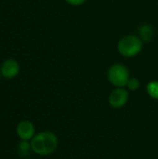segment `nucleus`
<instances>
[{
    "mask_svg": "<svg viewBox=\"0 0 158 159\" xmlns=\"http://www.w3.org/2000/svg\"><path fill=\"white\" fill-rule=\"evenodd\" d=\"M143 48L142 39L134 34H128L123 36L117 44L118 52L127 58H131L138 55Z\"/></svg>",
    "mask_w": 158,
    "mask_h": 159,
    "instance_id": "2",
    "label": "nucleus"
},
{
    "mask_svg": "<svg viewBox=\"0 0 158 159\" xmlns=\"http://www.w3.org/2000/svg\"><path fill=\"white\" fill-rule=\"evenodd\" d=\"M31 150V143H29L28 141H21V143L19 144V151L22 157L28 156Z\"/></svg>",
    "mask_w": 158,
    "mask_h": 159,
    "instance_id": "9",
    "label": "nucleus"
},
{
    "mask_svg": "<svg viewBox=\"0 0 158 159\" xmlns=\"http://www.w3.org/2000/svg\"><path fill=\"white\" fill-rule=\"evenodd\" d=\"M129 94L125 88H115L108 97L109 105L114 109H120L124 107L129 102Z\"/></svg>",
    "mask_w": 158,
    "mask_h": 159,
    "instance_id": "4",
    "label": "nucleus"
},
{
    "mask_svg": "<svg viewBox=\"0 0 158 159\" xmlns=\"http://www.w3.org/2000/svg\"><path fill=\"white\" fill-rule=\"evenodd\" d=\"M155 31L149 24H142L139 29V37L142 42H149L154 37Z\"/></svg>",
    "mask_w": 158,
    "mask_h": 159,
    "instance_id": "7",
    "label": "nucleus"
},
{
    "mask_svg": "<svg viewBox=\"0 0 158 159\" xmlns=\"http://www.w3.org/2000/svg\"><path fill=\"white\" fill-rule=\"evenodd\" d=\"M147 94L154 100H158V81H151L146 86Z\"/></svg>",
    "mask_w": 158,
    "mask_h": 159,
    "instance_id": "8",
    "label": "nucleus"
},
{
    "mask_svg": "<svg viewBox=\"0 0 158 159\" xmlns=\"http://www.w3.org/2000/svg\"><path fill=\"white\" fill-rule=\"evenodd\" d=\"M109 82L115 88L127 87L128 81L129 80V71L128 67L122 63L113 64L107 73Z\"/></svg>",
    "mask_w": 158,
    "mask_h": 159,
    "instance_id": "3",
    "label": "nucleus"
},
{
    "mask_svg": "<svg viewBox=\"0 0 158 159\" xmlns=\"http://www.w3.org/2000/svg\"><path fill=\"white\" fill-rule=\"evenodd\" d=\"M20 67L19 62L12 58L5 60L0 67L1 75L7 79H12L18 76V75L20 74Z\"/></svg>",
    "mask_w": 158,
    "mask_h": 159,
    "instance_id": "5",
    "label": "nucleus"
},
{
    "mask_svg": "<svg viewBox=\"0 0 158 159\" xmlns=\"http://www.w3.org/2000/svg\"><path fill=\"white\" fill-rule=\"evenodd\" d=\"M87 0H65L66 3H68L69 5L71 6H74V7H77V6H81L83 5Z\"/></svg>",
    "mask_w": 158,
    "mask_h": 159,
    "instance_id": "11",
    "label": "nucleus"
},
{
    "mask_svg": "<svg viewBox=\"0 0 158 159\" xmlns=\"http://www.w3.org/2000/svg\"><path fill=\"white\" fill-rule=\"evenodd\" d=\"M140 85L141 84H140L139 79L135 78V77H132V78H129V80L128 81L127 87L130 91H135L140 88Z\"/></svg>",
    "mask_w": 158,
    "mask_h": 159,
    "instance_id": "10",
    "label": "nucleus"
},
{
    "mask_svg": "<svg viewBox=\"0 0 158 159\" xmlns=\"http://www.w3.org/2000/svg\"><path fill=\"white\" fill-rule=\"evenodd\" d=\"M1 76H2V75H1V72H0V78H1Z\"/></svg>",
    "mask_w": 158,
    "mask_h": 159,
    "instance_id": "12",
    "label": "nucleus"
},
{
    "mask_svg": "<svg viewBox=\"0 0 158 159\" xmlns=\"http://www.w3.org/2000/svg\"><path fill=\"white\" fill-rule=\"evenodd\" d=\"M32 151L38 156H48L55 152L58 147V137L51 131L46 130L37 133L31 140Z\"/></svg>",
    "mask_w": 158,
    "mask_h": 159,
    "instance_id": "1",
    "label": "nucleus"
},
{
    "mask_svg": "<svg viewBox=\"0 0 158 159\" xmlns=\"http://www.w3.org/2000/svg\"><path fill=\"white\" fill-rule=\"evenodd\" d=\"M16 131L17 135L21 141H29L32 140L33 137L34 136L35 128L31 121L23 120L18 124Z\"/></svg>",
    "mask_w": 158,
    "mask_h": 159,
    "instance_id": "6",
    "label": "nucleus"
}]
</instances>
